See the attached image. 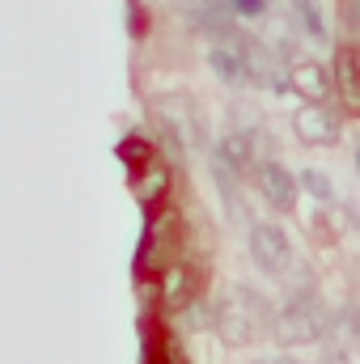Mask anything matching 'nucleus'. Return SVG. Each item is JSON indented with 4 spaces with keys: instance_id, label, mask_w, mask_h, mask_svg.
<instances>
[{
    "instance_id": "nucleus-1",
    "label": "nucleus",
    "mask_w": 360,
    "mask_h": 364,
    "mask_svg": "<svg viewBox=\"0 0 360 364\" xmlns=\"http://www.w3.org/2000/svg\"><path fill=\"white\" fill-rule=\"evenodd\" d=\"M268 326H271L268 296L255 292L250 284H229V292L216 305V335L229 348H250Z\"/></svg>"
},
{
    "instance_id": "nucleus-2",
    "label": "nucleus",
    "mask_w": 360,
    "mask_h": 364,
    "mask_svg": "<svg viewBox=\"0 0 360 364\" xmlns=\"http://www.w3.org/2000/svg\"><path fill=\"white\" fill-rule=\"evenodd\" d=\"M331 318H327V305L314 296V292H297L280 305V314H271V331L284 348H305V343H318L327 335Z\"/></svg>"
},
{
    "instance_id": "nucleus-3",
    "label": "nucleus",
    "mask_w": 360,
    "mask_h": 364,
    "mask_svg": "<svg viewBox=\"0 0 360 364\" xmlns=\"http://www.w3.org/2000/svg\"><path fill=\"white\" fill-rule=\"evenodd\" d=\"M250 259L263 275H284L292 263V242L275 225H250Z\"/></svg>"
},
{
    "instance_id": "nucleus-4",
    "label": "nucleus",
    "mask_w": 360,
    "mask_h": 364,
    "mask_svg": "<svg viewBox=\"0 0 360 364\" xmlns=\"http://www.w3.org/2000/svg\"><path fill=\"white\" fill-rule=\"evenodd\" d=\"M292 127H297V136H301L305 144L322 149V144H331V140L339 136V114H335V110H327L322 102H309V106H301V110H297Z\"/></svg>"
},
{
    "instance_id": "nucleus-5",
    "label": "nucleus",
    "mask_w": 360,
    "mask_h": 364,
    "mask_svg": "<svg viewBox=\"0 0 360 364\" xmlns=\"http://www.w3.org/2000/svg\"><path fill=\"white\" fill-rule=\"evenodd\" d=\"M259 195L268 199L271 208H280V212H288L292 203H297V195H301V186L297 178L280 166V161H263L259 166Z\"/></svg>"
},
{
    "instance_id": "nucleus-6",
    "label": "nucleus",
    "mask_w": 360,
    "mask_h": 364,
    "mask_svg": "<svg viewBox=\"0 0 360 364\" xmlns=\"http://www.w3.org/2000/svg\"><path fill=\"white\" fill-rule=\"evenodd\" d=\"M288 81H292V90L301 93L305 102H322L331 93V73L318 60H297L292 73H288Z\"/></svg>"
},
{
    "instance_id": "nucleus-7",
    "label": "nucleus",
    "mask_w": 360,
    "mask_h": 364,
    "mask_svg": "<svg viewBox=\"0 0 360 364\" xmlns=\"http://www.w3.org/2000/svg\"><path fill=\"white\" fill-rule=\"evenodd\" d=\"M208 68L225 81V85H246L250 81V73H246V60H242V51L238 47H212L208 51Z\"/></svg>"
},
{
    "instance_id": "nucleus-8",
    "label": "nucleus",
    "mask_w": 360,
    "mask_h": 364,
    "mask_svg": "<svg viewBox=\"0 0 360 364\" xmlns=\"http://www.w3.org/2000/svg\"><path fill=\"white\" fill-rule=\"evenodd\" d=\"M250 144H255V136L229 132V136L221 140V153H216V161H221L225 170H250V166H255V153H250Z\"/></svg>"
},
{
    "instance_id": "nucleus-9",
    "label": "nucleus",
    "mask_w": 360,
    "mask_h": 364,
    "mask_svg": "<svg viewBox=\"0 0 360 364\" xmlns=\"http://www.w3.org/2000/svg\"><path fill=\"white\" fill-rule=\"evenodd\" d=\"M339 85H344V97L348 106H356V64H352V47H339Z\"/></svg>"
},
{
    "instance_id": "nucleus-10",
    "label": "nucleus",
    "mask_w": 360,
    "mask_h": 364,
    "mask_svg": "<svg viewBox=\"0 0 360 364\" xmlns=\"http://www.w3.org/2000/svg\"><path fill=\"white\" fill-rule=\"evenodd\" d=\"M297 186H305L314 199H322V203H331L335 199V186H331V178L327 174H318V170H305L301 178H297Z\"/></svg>"
},
{
    "instance_id": "nucleus-11",
    "label": "nucleus",
    "mask_w": 360,
    "mask_h": 364,
    "mask_svg": "<svg viewBox=\"0 0 360 364\" xmlns=\"http://www.w3.org/2000/svg\"><path fill=\"white\" fill-rule=\"evenodd\" d=\"M186 296H191L186 272H182V267H174V272L166 275V301H170V305H186Z\"/></svg>"
},
{
    "instance_id": "nucleus-12",
    "label": "nucleus",
    "mask_w": 360,
    "mask_h": 364,
    "mask_svg": "<svg viewBox=\"0 0 360 364\" xmlns=\"http://www.w3.org/2000/svg\"><path fill=\"white\" fill-rule=\"evenodd\" d=\"M292 9H297V17L305 21V30H309V34H327V26H322V17H318V4H314V0H292Z\"/></svg>"
},
{
    "instance_id": "nucleus-13",
    "label": "nucleus",
    "mask_w": 360,
    "mask_h": 364,
    "mask_svg": "<svg viewBox=\"0 0 360 364\" xmlns=\"http://www.w3.org/2000/svg\"><path fill=\"white\" fill-rule=\"evenodd\" d=\"M229 13H238V17H263L268 0H229Z\"/></svg>"
},
{
    "instance_id": "nucleus-14",
    "label": "nucleus",
    "mask_w": 360,
    "mask_h": 364,
    "mask_svg": "<svg viewBox=\"0 0 360 364\" xmlns=\"http://www.w3.org/2000/svg\"><path fill=\"white\" fill-rule=\"evenodd\" d=\"M268 364H297L292 356H275V360H268Z\"/></svg>"
}]
</instances>
